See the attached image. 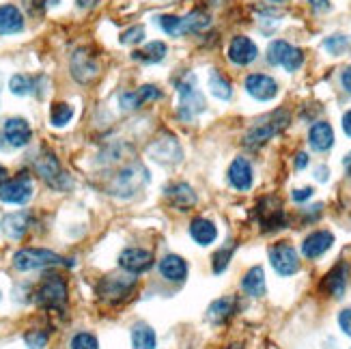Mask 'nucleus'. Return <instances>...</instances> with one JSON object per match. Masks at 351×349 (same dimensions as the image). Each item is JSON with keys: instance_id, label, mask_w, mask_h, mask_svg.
<instances>
[{"instance_id": "nucleus-1", "label": "nucleus", "mask_w": 351, "mask_h": 349, "mask_svg": "<svg viewBox=\"0 0 351 349\" xmlns=\"http://www.w3.org/2000/svg\"><path fill=\"white\" fill-rule=\"evenodd\" d=\"M289 121H291V115H289L287 110H274L271 115L263 117L261 121H256V123L246 132V136H243V145H246L248 149H258L263 147L267 141H271L274 136L280 134L287 125Z\"/></svg>"}, {"instance_id": "nucleus-2", "label": "nucleus", "mask_w": 351, "mask_h": 349, "mask_svg": "<svg viewBox=\"0 0 351 349\" xmlns=\"http://www.w3.org/2000/svg\"><path fill=\"white\" fill-rule=\"evenodd\" d=\"M147 181H149V171L141 162L128 164L125 169H121L114 175L112 186H110V194L121 196V199H128V196H132L134 192L143 190Z\"/></svg>"}, {"instance_id": "nucleus-3", "label": "nucleus", "mask_w": 351, "mask_h": 349, "mask_svg": "<svg viewBox=\"0 0 351 349\" xmlns=\"http://www.w3.org/2000/svg\"><path fill=\"white\" fill-rule=\"evenodd\" d=\"M179 91V119L181 121H192L196 115H201L205 110V97L196 86V75L188 73L177 86Z\"/></svg>"}, {"instance_id": "nucleus-4", "label": "nucleus", "mask_w": 351, "mask_h": 349, "mask_svg": "<svg viewBox=\"0 0 351 349\" xmlns=\"http://www.w3.org/2000/svg\"><path fill=\"white\" fill-rule=\"evenodd\" d=\"M35 302L41 309L60 311L67 304V282L63 276H48L35 291Z\"/></svg>"}, {"instance_id": "nucleus-5", "label": "nucleus", "mask_w": 351, "mask_h": 349, "mask_svg": "<svg viewBox=\"0 0 351 349\" xmlns=\"http://www.w3.org/2000/svg\"><path fill=\"white\" fill-rule=\"evenodd\" d=\"M134 287H136V276L125 272V274H112L101 278V282L97 285V293L108 304H121V302H125L132 296Z\"/></svg>"}, {"instance_id": "nucleus-6", "label": "nucleus", "mask_w": 351, "mask_h": 349, "mask_svg": "<svg viewBox=\"0 0 351 349\" xmlns=\"http://www.w3.org/2000/svg\"><path fill=\"white\" fill-rule=\"evenodd\" d=\"M63 263V256L48 248H20L13 254V267L20 272H33Z\"/></svg>"}, {"instance_id": "nucleus-7", "label": "nucleus", "mask_w": 351, "mask_h": 349, "mask_svg": "<svg viewBox=\"0 0 351 349\" xmlns=\"http://www.w3.org/2000/svg\"><path fill=\"white\" fill-rule=\"evenodd\" d=\"M35 169L50 188H54V190H69L71 188L69 175L63 173V169H60V162H58V158L52 154V151H43V154L37 158Z\"/></svg>"}, {"instance_id": "nucleus-8", "label": "nucleus", "mask_w": 351, "mask_h": 349, "mask_svg": "<svg viewBox=\"0 0 351 349\" xmlns=\"http://www.w3.org/2000/svg\"><path fill=\"white\" fill-rule=\"evenodd\" d=\"M69 69H71V75L75 82L80 84H90L99 73V63H97V56L86 50V48H80L71 54V63H69Z\"/></svg>"}, {"instance_id": "nucleus-9", "label": "nucleus", "mask_w": 351, "mask_h": 349, "mask_svg": "<svg viewBox=\"0 0 351 349\" xmlns=\"http://www.w3.org/2000/svg\"><path fill=\"white\" fill-rule=\"evenodd\" d=\"M269 263L280 276H293L300 272V256L287 241H278L269 248Z\"/></svg>"}, {"instance_id": "nucleus-10", "label": "nucleus", "mask_w": 351, "mask_h": 349, "mask_svg": "<svg viewBox=\"0 0 351 349\" xmlns=\"http://www.w3.org/2000/svg\"><path fill=\"white\" fill-rule=\"evenodd\" d=\"M33 196V181L28 175H18L0 184V201L9 205H24Z\"/></svg>"}, {"instance_id": "nucleus-11", "label": "nucleus", "mask_w": 351, "mask_h": 349, "mask_svg": "<svg viewBox=\"0 0 351 349\" xmlns=\"http://www.w3.org/2000/svg\"><path fill=\"white\" fill-rule=\"evenodd\" d=\"M256 220L265 233L282 229V226L287 224V216L280 207V201L278 199H263L256 205Z\"/></svg>"}, {"instance_id": "nucleus-12", "label": "nucleus", "mask_w": 351, "mask_h": 349, "mask_svg": "<svg viewBox=\"0 0 351 349\" xmlns=\"http://www.w3.org/2000/svg\"><path fill=\"white\" fill-rule=\"evenodd\" d=\"M149 156L162 164H177L183 160V149L175 136L164 134L149 145Z\"/></svg>"}, {"instance_id": "nucleus-13", "label": "nucleus", "mask_w": 351, "mask_h": 349, "mask_svg": "<svg viewBox=\"0 0 351 349\" xmlns=\"http://www.w3.org/2000/svg\"><path fill=\"white\" fill-rule=\"evenodd\" d=\"M154 265V254L145 248H125L119 254V267L128 274H143Z\"/></svg>"}, {"instance_id": "nucleus-14", "label": "nucleus", "mask_w": 351, "mask_h": 349, "mask_svg": "<svg viewBox=\"0 0 351 349\" xmlns=\"http://www.w3.org/2000/svg\"><path fill=\"white\" fill-rule=\"evenodd\" d=\"M256 56H258L256 43L246 35H237L231 39V43H228V60L239 67H246V65L254 63Z\"/></svg>"}, {"instance_id": "nucleus-15", "label": "nucleus", "mask_w": 351, "mask_h": 349, "mask_svg": "<svg viewBox=\"0 0 351 349\" xmlns=\"http://www.w3.org/2000/svg\"><path fill=\"white\" fill-rule=\"evenodd\" d=\"M243 86H246L248 95H252L258 101H269L278 95L276 80H274L271 75H265V73H250L246 78V82H243Z\"/></svg>"}, {"instance_id": "nucleus-16", "label": "nucleus", "mask_w": 351, "mask_h": 349, "mask_svg": "<svg viewBox=\"0 0 351 349\" xmlns=\"http://www.w3.org/2000/svg\"><path fill=\"white\" fill-rule=\"evenodd\" d=\"M160 97H162V91L158 86L145 84V86L136 88V91H125V93H121L119 104H121V108H123V110H138V108H143L145 104L156 101Z\"/></svg>"}, {"instance_id": "nucleus-17", "label": "nucleus", "mask_w": 351, "mask_h": 349, "mask_svg": "<svg viewBox=\"0 0 351 349\" xmlns=\"http://www.w3.org/2000/svg\"><path fill=\"white\" fill-rule=\"evenodd\" d=\"M228 184L239 192H248L254 184L252 164L246 158H235L228 166Z\"/></svg>"}, {"instance_id": "nucleus-18", "label": "nucleus", "mask_w": 351, "mask_h": 349, "mask_svg": "<svg viewBox=\"0 0 351 349\" xmlns=\"http://www.w3.org/2000/svg\"><path fill=\"white\" fill-rule=\"evenodd\" d=\"M5 139H7V145L9 147H15V149H22L30 143V136H33V130H30L28 121L22 119V117H11L5 121Z\"/></svg>"}, {"instance_id": "nucleus-19", "label": "nucleus", "mask_w": 351, "mask_h": 349, "mask_svg": "<svg viewBox=\"0 0 351 349\" xmlns=\"http://www.w3.org/2000/svg\"><path fill=\"white\" fill-rule=\"evenodd\" d=\"M164 196L179 211H190L198 203L196 192L188 184H183V181H179V184H171L169 188L164 190Z\"/></svg>"}, {"instance_id": "nucleus-20", "label": "nucleus", "mask_w": 351, "mask_h": 349, "mask_svg": "<svg viewBox=\"0 0 351 349\" xmlns=\"http://www.w3.org/2000/svg\"><path fill=\"white\" fill-rule=\"evenodd\" d=\"M239 311V302L233 296H224L216 302H211V306L207 309V317L211 324L222 326L226 322H231Z\"/></svg>"}, {"instance_id": "nucleus-21", "label": "nucleus", "mask_w": 351, "mask_h": 349, "mask_svg": "<svg viewBox=\"0 0 351 349\" xmlns=\"http://www.w3.org/2000/svg\"><path fill=\"white\" fill-rule=\"evenodd\" d=\"M347 282H349V265L343 261V263H337L328 272L322 289L332 298H343V293L347 289Z\"/></svg>"}, {"instance_id": "nucleus-22", "label": "nucleus", "mask_w": 351, "mask_h": 349, "mask_svg": "<svg viewBox=\"0 0 351 349\" xmlns=\"http://www.w3.org/2000/svg\"><path fill=\"white\" fill-rule=\"evenodd\" d=\"M332 244H334V235L330 231H315L302 241V254L306 259H319V256L332 248Z\"/></svg>"}, {"instance_id": "nucleus-23", "label": "nucleus", "mask_w": 351, "mask_h": 349, "mask_svg": "<svg viewBox=\"0 0 351 349\" xmlns=\"http://www.w3.org/2000/svg\"><path fill=\"white\" fill-rule=\"evenodd\" d=\"M160 274L171 282H183L188 276V263L179 254H166L160 261Z\"/></svg>"}, {"instance_id": "nucleus-24", "label": "nucleus", "mask_w": 351, "mask_h": 349, "mask_svg": "<svg viewBox=\"0 0 351 349\" xmlns=\"http://www.w3.org/2000/svg\"><path fill=\"white\" fill-rule=\"evenodd\" d=\"M308 145L311 149L319 151V154H324V151L332 149L334 145V130L328 121H317V123L311 128L308 132Z\"/></svg>"}, {"instance_id": "nucleus-25", "label": "nucleus", "mask_w": 351, "mask_h": 349, "mask_svg": "<svg viewBox=\"0 0 351 349\" xmlns=\"http://www.w3.org/2000/svg\"><path fill=\"white\" fill-rule=\"evenodd\" d=\"M24 30V15L15 5H0V35H15Z\"/></svg>"}, {"instance_id": "nucleus-26", "label": "nucleus", "mask_w": 351, "mask_h": 349, "mask_svg": "<svg viewBox=\"0 0 351 349\" xmlns=\"http://www.w3.org/2000/svg\"><path fill=\"white\" fill-rule=\"evenodd\" d=\"M190 235L196 244L209 246L218 239V226L207 218H194L190 224Z\"/></svg>"}, {"instance_id": "nucleus-27", "label": "nucleus", "mask_w": 351, "mask_h": 349, "mask_svg": "<svg viewBox=\"0 0 351 349\" xmlns=\"http://www.w3.org/2000/svg\"><path fill=\"white\" fill-rule=\"evenodd\" d=\"M241 289L250 298H263L265 296V272L261 265H254L246 272V276L241 280Z\"/></svg>"}, {"instance_id": "nucleus-28", "label": "nucleus", "mask_w": 351, "mask_h": 349, "mask_svg": "<svg viewBox=\"0 0 351 349\" xmlns=\"http://www.w3.org/2000/svg\"><path fill=\"white\" fill-rule=\"evenodd\" d=\"M158 337L156 330L147 322H136L132 326V349H156Z\"/></svg>"}, {"instance_id": "nucleus-29", "label": "nucleus", "mask_w": 351, "mask_h": 349, "mask_svg": "<svg viewBox=\"0 0 351 349\" xmlns=\"http://www.w3.org/2000/svg\"><path fill=\"white\" fill-rule=\"evenodd\" d=\"M211 24V18L201 11L196 9L192 13H188L186 18H181V35H196V33H203V30H207Z\"/></svg>"}, {"instance_id": "nucleus-30", "label": "nucleus", "mask_w": 351, "mask_h": 349, "mask_svg": "<svg viewBox=\"0 0 351 349\" xmlns=\"http://www.w3.org/2000/svg\"><path fill=\"white\" fill-rule=\"evenodd\" d=\"M30 226V214L28 211H15V214H9L5 218V233L11 239H20L24 237V233Z\"/></svg>"}, {"instance_id": "nucleus-31", "label": "nucleus", "mask_w": 351, "mask_h": 349, "mask_svg": "<svg viewBox=\"0 0 351 349\" xmlns=\"http://www.w3.org/2000/svg\"><path fill=\"white\" fill-rule=\"evenodd\" d=\"M169 54V48H166V43L164 41H151L147 43L145 48L141 50H136L132 56L136 60H143V63H149V65H154V63H160V60Z\"/></svg>"}, {"instance_id": "nucleus-32", "label": "nucleus", "mask_w": 351, "mask_h": 349, "mask_svg": "<svg viewBox=\"0 0 351 349\" xmlns=\"http://www.w3.org/2000/svg\"><path fill=\"white\" fill-rule=\"evenodd\" d=\"M209 91H211V95L218 99H231V95H233L231 82L218 71H211V75H209Z\"/></svg>"}, {"instance_id": "nucleus-33", "label": "nucleus", "mask_w": 351, "mask_h": 349, "mask_svg": "<svg viewBox=\"0 0 351 349\" xmlns=\"http://www.w3.org/2000/svg\"><path fill=\"white\" fill-rule=\"evenodd\" d=\"M293 45L291 43H287V41H282V39H276V41H271L269 43V48H267V63L269 65H274V67H282V63H285V58H287V54H289V50H291Z\"/></svg>"}, {"instance_id": "nucleus-34", "label": "nucleus", "mask_w": 351, "mask_h": 349, "mask_svg": "<svg viewBox=\"0 0 351 349\" xmlns=\"http://www.w3.org/2000/svg\"><path fill=\"white\" fill-rule=\"evenodd\" d=\"M35 78H30V75H24V73H15L11 75L9 80V91L13 95H30L35 91Z\"/></svg>"}, {"instance_id": "nucleus-35", "label": "nucleus", "mask_w": 351, "mask_h": 349, "mask_svg": "<svg viewBox=\"0 0 351 349\" xmlns=\"http://www.w3.org/2000/svg\"><path fill=\"white\" fill-rule=\"evenodd\" d=\"M73 119V108L69 104H63V101H56L50 110V121L54 128H65L69 121Z\"/></svg>"}, {"instance_id": "nucleus-36", "label": "nucleus", "mask_w": 351, "mask_h": 349, "mask_svg": "<svg viewBox=\"0 0 351 349\" xmlns=\"http://www.w3.org/2000/svg\"><path fill=\"white\" fill-rule=\"evenodd\" d=\"M69 349H99V341L90 332H78L69 341Z\"/></svg>"}, {"instance_id": "nucleus-37", "label": "nucleus", "mask_w": 351, "mask_h": 349, "mask_svg": "<svg viewBox=\"0 0 351 349\" xmlns=\"http://www.w3.org/2000/svg\"><path fill=\"white\" fill-rule=\"evenodd\" d=\"M233 250L235 246H226V248H220L216 254H213V274H222V272L228 267V263H231V256H233Z\"/></svg>"}, {"instance_id": "nucleus-38", "label": "nucleus", "mask_w": 351, "mask_h": 349, "mask_svg": "<svg viewBox=\"0 0 351 349\" xmlns=\"http://www.w3.org/2000/svg\"><path fill=\"white\" fill-rule=\"evenodd\" d=\"M158 24L166 35H173V37L181 35V18H177V15H160Z\"/></svg>"}, {"instance_id": "nucleus-39", "label": "nucleus", "mask_w": 351, "mask_h": 349, "mask_svg": "<svg viewBox=\"0 0 351 349\" xmlns=\"http://www.w3.org/2000/svg\"><path fill=\"white\" fill-rule=\"evenodd\" d=\"M302 63H304V52L293 45V48L289 50V54H287V58H285L282 67H285L287 71H298V69L302 67Z\"/></svg>"}, {"instance_id": "nucleus-40", "label": "nucleus", "mask_w": 351, "mask_h": 349, "mask_svg": "<svg viewBox=\"0 0 351 349\" xmlns=\"http://www.w3.org/2000/svg\"><path fill=\"white\" fill-rule=\"evenodd\" d=\"M143 39H145V26H141V24L128 28L125 33L121 35V43H125V45H136V43H141Z\"/></svg>"}, {"instance_id": "nucleus-41", "label": "nucleus", "mask_w": 351, "mask_h": 349, "mask_svg": "<svg viewBox=\"0 0 351 349\" xmlns=\"http://www.w3.org/2000/svg\"><path fill=\"white\" fill-rule=\"evenodd\" d=\"M324 48L328 50V52H332V54H343L345 50H347V37H343V35H332V37H328L326 41H324Z\"/></svg>"}, {"instance_id": "nucleus-42", "label": "nucleus", "mask_w": 351, "mask_h": 349, "mask_svg": "<svg viewBox=\"0 0 351 349\" xmlns=\"http://www.w3.org/2000/svg\"><path fill=\"white\" fill-rule=\"evenodd\" d=\"M24 339H26L30 349H43L45 341H48V337H45L43 332H30V335H26Z\"/></svg>"}, {"instance_id": "nucleus-43", "label": "nucleus", "mask_w": 351, "mask_h": 349, "mask_svg": "<svg viewBox=\"0 0 351 349\" xmlns=\"http://www.w3.org/2000/svg\"><path fill=\"white\" fill-rule=\"evenodd\" d=\"M339 326L347 337H351V309H343L339 313Z\"/></svg>"}, {"instance_id": "nucleus-44", "label": "nucleus", "mask_w": 351, "mask_h": 349, "mask_svg": "<svg viewBox=\"0 0 351 349\" xmlns=\"http://www.w3.org/2000/svg\"><path fill=\"white\" fill-rule=\"evenodd\" d=\"M313 188H300V190H293L291 192V199L295 201V203H302V201H308L311 196H313Z\"/></svg>"}, {"instance_id": "nucleus-45", "label": "nucleus", "mask_w": 351, "mask_h": 349, "mask_svg": "<svg viewBox=\"0 0 351 349\" xmlns=\"http://www.w3.org/2000/svg\"><path fill=\"white\" fill-rule=\"evenodd\" d=\"M311 7L317 11V13H322V11H328L330 9V0H308Z\"/></svg>"}, {"instance_id": "nucleus-46", "label": "nucleus", "mask_w": 351, "mask_h": 349, "mask_svg": "<svg viewBox=\"0 0 351 349\" xmlns=\"http://www.w3.org/2000/svg\"><path fill=\"white\" fill-rule=\"evenodd\" d=\"M341 82H343V86H345V91L347 93H351V65L343 71V75H341Z\"/></svg>"}, {"instance_id": "nucleus-47", "label": "nucleus", "mask_w": 351, "mask_h": 349, "mask_svg": "<svg viewBox=\"0 0 351 349\" xmlns=\"http://www.w3.org/2000/svg\"><path fill=\"white\" fill-rule=\"evenodd\" d=\"M306 166H308V156L306 154H298L295 156V169L302 171V169H306Z\"/></svg>"}, {"instance_id": "nucleus-48", "label": "nucleus", "mask_w": 351, "mask_h": 349, "mask_svg": "<svg viewBox=\"0 0 351 349\" xmlns=\"http://www.w3.org/2000/svg\"><path fill=\"white\" fill-rule=\"evenodd\" d=\"M328 175H330V171L326 169V166H319V169L315 171L317 181H328Z\"/></svg>"}, {"instance_id": "nucleus-49", "label": "nucleus", "mask_w": 351, "mask_h": 349, "mask_svg": "<svg viewBox=\"0 0 351 349\" xmlns=\"http://www.w3.org/2000/svg\"><path fill=\"white\" fill-rule=\"evenodd\" d=\"M343 130L347 136H351V110L345 112V117H343Z\"/></svg>"}, {"instance_id": "nucleus-50", "label": "nucleus", "mask_w": 351, "mask_h": 349, "mask_svg": "<svg viewBox=\"0 0 351 349\" xmlns=\"http://www.w3.org/2000/svg\"><path fill=\"white\" fill-rule=\"evenodd\" d=\"M78 3V7H82V9H90V7H95L99 0H75Z\"/></svg>"}, {"instance_id": "nucleus-51", "label": "nucleus", "mask_w": 351, "mask_h": 349, "mask_svg": "<svg viewBox=\"0 0 351 349\" xmlns=\"http://www.w3.org/2000/svg\"><path fill=\"white\" fill-rule=\"evenodd\" d=\"M343 166H345V173L351 177V151H349V154L345 156V160H343Z\"/></svg>"}, {"instance_id": "nucleus-52", "label": "nucleus", "mask_w": 351, "mask_h": 349, "mask_svg": "<svg viewBox=\"0 0 351 349\" xmlns=\"http://www.w3.org/2000/svg\"><path fill=\"white\" fill-rule=\"evenodd\" d=\"M7 175H9V173H7V169H5L3 164H0V184H3V181H7V179H9Z\"/></svg>"}, {"instance_id": "nucleus-53", "label": "nucleus", "mask_w": 351, "mask_h": 349, "mask_svg": "<svg viewBox=\"0 0 351 349\" xmlns=\"http://www.w3.org/2000/svg\"><path fill=\"white\" fill-rule=\"evenodd\" d=\"M3 141H7L5 139V132H0V149H7V143H3Z\"/></svg>"}, {"instance_id": "nucleus-54", "label": "nucleus", "mask_w": 351, "mask_h": 349, "mask_svg": "<svg viewBox=\"0 0 351 349\" xmlns=\"http://www.w3.org/2000/svg\"><path fill=\"white\" fill-rule=\"evenodd\" d=\"M226 349H243V347H241V345H239V343H237V345H235V343H233V345H228V347H226Z\"/></svg>"}, {"instance_id": "nucleus-55", "label": "nucleus", "mask_w": 351, "mask_h": 349, "mask_svg": "<svg viewBox=\"0 0 351 349\" xmlns=\"http://www.w3.org/2000/svg\"><path fill=\"white\" fill-rule=\"evenodd\" d=\"M269 3H287V0H269Z\"/></svg>"}, {"instance_id": "nucleus-56", "label": "nucleus", "mask_w": 351, "mask_h": 349, "mask_svg": "<svg viewBox=\"0 0 351 349\" xmlns=\"http://www.w3.org/2000/svg\"><path fill=\"white\" fill-rule=\"evenodd\" d=\"M0 91H3V75H0Z\"/></svg>"}]
</instances>
